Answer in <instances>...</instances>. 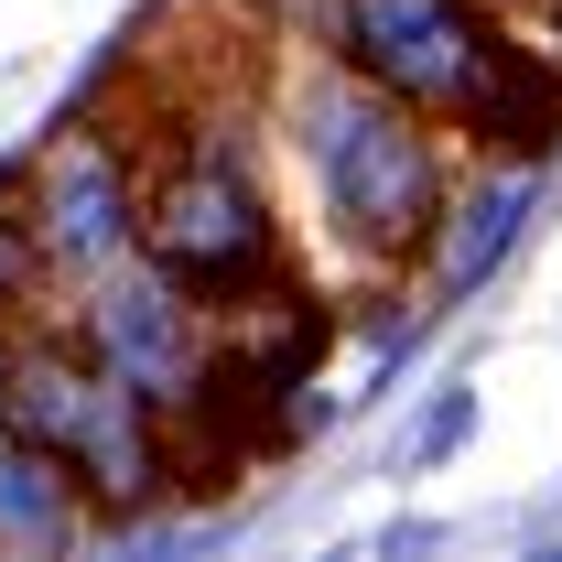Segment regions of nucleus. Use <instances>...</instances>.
<instances>
[{"label": "nucleus", "mask_w": 562, "mask_h": 562, "mask_svg": "<svg viewBox=\"0 0 562 562\" xmlns=\"http://www.w3.org/2000/svg\"><path fill=\"white\" fill-rule=\"evenodd\" d=\"M140 260L173 281L206 325H238L271 292H292L281 216H271L260 173L238 162L227 131H206V120L151 131V162H140Z\"/></svg>", "instance_id": "f257e3e1"}, {"label": "nucleus", "mask_w": 562, "mask_h": 562, "mask_svg": "<svg viewBox=\"0 0 562 562\" xmlns=\"http://www.w3.org/2000/svg\"><path fill=\"white\" fill-rule=\"evenodd\" d=\"M0 432L33 443V454H55L76 487H87L98 530H120V519H140V508L162 497L151 401L76 347V325L66 336H55L44 314H33V325H0Z\"/></svg>", "instance_id": "f03ea898"}, {"label": "nucleus", "mask_w": 562, "mask_h": 562, "mask_svg": "<svg viewBox=\"0 0 562 562\" xmlns=\"http://www.w3.org/2000/svg\"><path fill=\"white\" fill-rule=\"evenodd\" d=\"M292 131H303V162H314L325 227L347 238L357 260H412L422 238H432L454 173H443V151H432L412 98L368 87L357 66H325L314 87H303Z\"/></svg>", "instance_id": "7ed1b4c3"}, {"label": "nucleus", "mask_w": 562, "mask_h": 562, "mask_svg": "<svg viewBox=\"0 0 562 562\" xmlns=\"http://www.w3.org/2000/svg\"><path fill=\"white\" fill-rule=\"evenodd\" d=\"M0 184H11V206H22V227H33V249H44L55 281H98L120 260H140V151H131V131L66 120Z\"/></svg>", "instance_id": "20e7f679"}, {"label": "nucleus", "mask_w": 562, "mask_h": 562, "mask_svg": "<svg viewBox=\"0 0 562 562\" xmlns=\"http://www.w3.org/2000/svg\"><path fill=\"white\" fill-rule=\"evenodd\" d=\"M487 33L497 22L476 0H336V66H357L390 98H412L422 120L454 109V87H465Z\"/></svg>", "instance_id": "39448f33"}, {"label": "nucleus", "mask_w": 562, "mask_h": 562, "mask_svg": "<svg viewBox=\"0 0 562 562\" xmlns=\"http://www.w3.org/2000/svg\"><path fill=\"white\" fill-rule=\"evenodd\" d=\"M76 347L98 357L109 379H131L140 401H173V390L195 379V357H206V314L151 271V260H140V271L120 260V271L87 281V303H76Z\"/></svg>", "instance_id": "423d86ee"}, {"label": "nucleus", "mask_w": 562, "mask_h": 562, "mask_svg": "<svg viewBox=\"0 0 562 562\" xmlns=\"http://www.w3.org/2000/svg\"><path fill=\"white\" fill-rule=\"evenodd\" d=\"M443 120H465V140L497 151V162H541L562 140V66L541 44H519V33H487Z\"/></svg>", "instance_id": "0eeeda50"}, {"label": "nucleus", "mask_w": 562, "mask_h": 562, "mask_svg": "<svg viewBox=\"0 0 562 562\" xmlns=\"http://www.w3.org/2000/svg\"><path fill=\"white\" fill-rule=\"evenodd\" d=\"M519 216H530V173L508 162L497 184H476V195H443V216H432V292L454 303V292H476V281L508 260V238H519Z\"/></svg>", "instance_id": "6e6552de"}, {"label": "nucleus", "mask_w": 562, "mask_h": 562, "mask_svg": "<svg viewBox=\"0 0 562 562\" xmlns=\"http://www.w3.org/2000/svg\"><path fill=\"white\" fill-rule=\"evenodd\" d=\"M87 530H98L87 487H76L55 454H33V443L0 432V552H66Z\"/></svg>", "instance_id": "1a4fd4ad"}, {"label": "nucleus", "mask_w": 562, "mask_h": 562, "mask_svg": "<svg viewBox=\"0 0 562 562\" xmlns=\"http://www.w3.org/2000/svg\"><path fill=\"white\" fill-rule=\"evenodd\" d=\"M44 249H33V227H22V206H11V184H0V325H33L44 314Z\"/></svg>", "instance_id": "9d476101"}]
</instances>
